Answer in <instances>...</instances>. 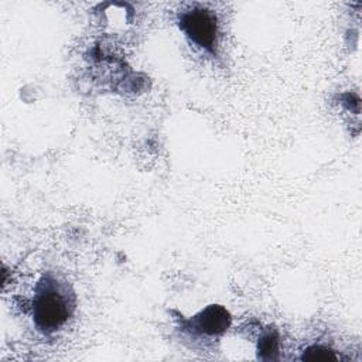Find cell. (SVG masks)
<instances>
[{"label":"cell","mask_w":362,"mask_h":362,"mask_svg":"<svg viewBox=\"0 0 362 362\" xmlns=\"http://www.w3.org/2000/svg\"><path fill=\"white\" fill-rule=\"evenodd\" d=\"M301 359L304 361H335L337 355L332 349L322 345H311L304 352Z\"/></svg>","instance_id":"5"},{"label":"cell","mask_w":362,"mask_h":362,"mask_svg":"<svg viewBox=\"0 0 362 362\" xmlns=\"http://www.w3.org/2000/svg\"><path fill=\"white\" fill-rule=\"evenodd\" d=\"M178 25L181 31L197 47L215 52L218 44V20L212 10L194 6L178 16Z\"/></svg>","instance_id":"2"},{"label":"cell","mask_w":362,"mask_h":362,"mask_svg":"<svg viewBox=\"0 0 362 362\" xmlns=\"http://www.w3.org/2000/svg\"><path fill=\"white\" fill-rule=\"evenodd\" d=\"M74 308L75 297L68 284L51 274L44 276L37 283L31 301V315L38 331L55 332L68 321Z\"/></svg>","instance_id":"1"},{"label":"cell","mask_w":362,"mask_h":362,"mask_svg":"<svg viewBox=\"0 0 362 362\" xmlns=\"http://www.w3.org/2000/svg\"><path fill=\"white\" fill-rule=\"evenodd\" d=\"M259 358L262 359H276L279 352V338L276 332H266L259 341Z\"/></svg>","instance_id":"4"},{"label":"cell","mask_w":362,"mask_h":362,"mask_svg":"<svg viewBox=\"0 0 362 362\" xmlns=\"http://www.w3.org/2000/svg\"><path fill=\"white\" fill-rule=\"evenodd\" d=\"M230 325V314L218 304L208 305L187 321V328L201 337H219Z\"/></svg>","instance_id":"3"}]
</instances>
